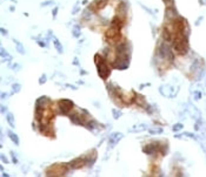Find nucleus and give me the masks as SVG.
<instances>
[{
  "mask_svg": "<svg viewBox=\"0 0 206 177\" xmlns=\"http://www.w3.org/2000/svg\"><path fill=\"white\" fill-rule=\"evenodd\" d=\"M47 102H50V98L47 96H41L35 101V107L37 108H46Z\"/></svg>",
  "mask_w": 206,
  "mask_h": 177,
  "instance_id": "1a4fd4ad",
  "label": "nucleus"
},
{
  "mask_svg": "<svg viewBox=\"0 0 206 177\" xmlns=\"http://www.w3.org/2000/svg\"><path fill=\"white\" fill-rule=\"evenodd\" d=\"M0 158H1L2 163H8V162H10V159H8V158H7L6 156L4 155V154H1V155H0Z\"/></svg>",
  "mask_w": 206,
  "mask_h": 177,
  "instance_id": "4be33fe9",
  "label": "nucleus"
},
{
  "mask_svg": "<svg viewBox=\"0 0 206 177\" xmlns=\"http://www.w3.org/2000/svg\"><path fill=\"white\" fill-rule=\"evenodd\" d=\"M86 163V158L85 157H79V158H75V159H73V161H71L70 163L67 164V167H70L71 169H73V170H75V169H80L84 164Z\"/></svg>",
  "mask_w": 206,
  "mask_h": 177,
  "instance_id": "423d86ee",
  "label": "nucleus"
},
{
  "mask_svg": "<svg viewBox=\"0 0 206 177\" xmlns=\"http://www.w3.org/2000/svg\"><path fill=\"white\" fill-rule=\"evenodd\" d=\"M7 96V93H1V98H5Z\"/></svg>",
  "mask_w": 206,
  "mask_h": 177,
  "instance_id": "c756f323",
  "label": "nucleus"
},
{
  "mask_svg": "<svg viewBox=\"0 0 206 177\" xmlns=\"http://www.w3.org/2000/svg\"><path fill=\"white\" fill-rule=\"evenodd\" d=\"M13 42L15 44V48H17V51H18V53H20V54H26V51H25V47H24V45L20 42V41H18V40H15V39H13Z\"/></svg>",
  "mask_w": 206,
  "mask_h": 177,
  "instance_id": "f8f14e48",
  "label": "nucleus"
},
{
  "mask_svg": "<svg viewBox=\"0 0 206 177\" xmlns=\"http://www.w3.org/2000/svg\"><path fill=\"white\" fill-rule=\"evenodd\" d=\"M73 65L79 66V61H78V59H77V58H74V60H73Z\"/></svg>",
  "mask_w": 206,
  "mask_h": 177,
  "instance_id": "c85d7f7f",
  "label": "nucleus"
},
{
  "mask_svg": "<svg viewBox=\"0 0 206 177\" xmlns=\"http://www.w3.org/2000/svg\"><path fill=\"white\" fill-rule=\"evenodd\" d=\"M7 135H8V137H10V140L13 142L15 145H19V143H20V141H19V136L14 133V131H12V130H8L7 131Z\"/></svg>",
  "mask_w": 206,
  "mask_h": 177,
  "instance_id": "9d476101",
  "label": "nucleus"
},
{
  "mask_svg": "<svg viewBox=\"0 0 206 177\" xmlns=\"http://www.w3.org/2000/svg\"><path fill=\"white\" fill-rule=\"evenodd\" d=\"M6 110H7V109H6V107H4V106H2V107H1V113H5Z\"/></svg>",
  "mask_w": 206,
  "mask_h": 177,
  "instance_id": "7c9ffc66",
  "label": "nucleus"
},
{
  "mask_svg": "<svg viewBox=\"0 0 206 177\" xmlns=\"http://www.w3.org/2000/svg\"><path fill=\"white\" fill-rule=\"evenodd\" d=\"M11 156H12V161H13V163H18V158L15 157V155H14L13 151H11Z\"/></svg>",
  "mask_w": 206,
  "mask_h": 177,
  "instance_id": "393cba45",
  "label": "nucleus"
},
{
  "mask_svg": "<svg viewBox=\"0 0 206 177\" xmlns=\"http://www.w3.org/2000/svg\"><path fill=\"white\" fill-rule=\"evenodd\" d=\"M159 54L163 56V58H165V59H167V60L173 59V55H172V53H171V49H170L168 46L165 45V44H163V45L159 47Z\"/></svg>",
  "mask_w": 206,
  "mask_h": 177,
  "instance_id": "0eeeda50",
  "label": "nucleus"
},
{
  "mask_svg": "<svg viewBox=\"0 0 206 177\" xmlns=\"http://www.w3.org/2000/svg\"><path fill=\"white\" fill-rule=\"evenodd\" d=\"M159 149L160 144H158V143H151V144H147L143 148L144 152H146V154H154V152L159 151Z\"/></svg>",
  "mask_w": 206,
  "mask_h": 177,
  "instance_id": "6e6552de",
  "label": "nucleus"
},
{
  "mask_svg": "<svg viewBox=\"0 0 206 177\" xmlns=\"http://www.w3.org/2000/svg\"><path fill=\"white\" fill-rule=\"evenodd\" d=\"M106 39L111 42H115V41H120L121 40V35H120V29L117 27L111 26L107 29L106 34H105Z\"/></svg>",
  "mask_w": 206,
  "mask_h": 177,
  "instance_id": "7ed1b4c3",
  "label": "nucleus"
},
{
  "mask_svg": "<svg viewBox=\"0 0 206 177\" xmlns=\"http://www.w3.org/2000/svg\"><path fill=\"white\" fill-rule=\"evenodd\" d=\"M52 4H53V1H52V0H48V1H44V2H41V7L50 6V5H52Z\"/></svg>",
  "mask_w": 206,
  "mask_h": 177,
  "instance_id": "5701e85b",
  "label": "nucleus"
},
{
  "mask_svg": "<svg viewBox=\"0 0 206 177\" xmlns=\"http://www.w3.org/2000/svg\"><path fill=\"white\" fill-rule=\"evenodd\" d=\"M0 171H1V172L4 171V167H2V165H0Z\"/></svg>",
  "mask_w": 206,
  "mask_h": 177,
  "instance_id": "72a5a7b5",
  "label": "nucleus"
},
{
  "mask_svg": "<svg viewBox=\"0 0 206 177\" xmlns=\"http://www.w3.org/2000/svg\"><path fill=\"white\" fill-rule=\"evenodd\" d=\"M0 55H1V58H2V59L11 60V55H10V54L5 51V48H4V47H1V48H0Z\"/></svg>",
  "mask_w": 206,
  "mask_h": 177,
  "instance_id": "2eb2a0df",
  "label": "nucleus"
},
{
  "mask_svg": "<svg viewBox=\"0 0 206 177\" xmlns=\"http://www.w3.org/2000/svg\"><path fill=\"white\" fill-rule=\"evenodd\" d=\"M72 34H73L74 38H80V35H81V28H80L79 25H75L73 26V29H72Z\"/></svg>",
  "mask_w": 206,
  "mask_h": 177,
  "instance_id": "4468645a",
  "label": "nucleus"
},
{
  "mask_svg": "<svg viewBox=\"0 0 206 177\" xmlns=\"http://www.w3.org/2000/svg\"><path fill=\"white\" fill-rule=\"evenodd\" d=\"M143 129H145V125L144 124H137V125H134V127H133L132 129H131V130L133 131V133H138V131H140V130H143Z\"/></svg>",
  "mask_w": 206,
  "mask_h": 177,
  "instance_id": "dca6fc26",
  "label": "nucleus"
},
{
  "mask_svg": "<svg viewBox=\"0 0 206 177\" xmlns=\"http://www.w3.org/2000/svg\"><path fill=\"white\" fill-rule=\"evenodd\" d=\"M78 11H79V7H78V6H75V7L73 8V11H72V14H75L77 12H78Z\"/></svg>",
  "mask_w": 206,
  "mask_h": 177,
  "instance_id": "bb28decb",
  "label": "nucleus"
},
{
  "mask_svg": "<svg viewBox=\"0 0 206 177\" xmlns=\"http://www.w3.org/2000/svg\"><path fill=\"white\" fill-rule=\"evenodd\" d=\"M80 74H81V75H84V74H87V72H86V71H82V69H81V71H80Z\"/></svg>",
  "mask_w": 206,
  "mask_h": 177,
  "instance_id": "2f4dec72",
  "label": "nucleus"
},
{
  "mask_svg": "<svg viewBox=\"0 0 206 177\" xmlns=\"http://www.w3.org/2000/svg\"><path fill=\"white\" fill-rule=\"evenodd\" d=\"M107 1H108V0H94L93 2L87 7V8H88L91 12H97V11L103 9L104 7L106 6Z\"/></svg>",
  "mask_w": 206,
  "mask_h": 177,
  "instance_id": "20e7f679",
  "label": "nucleus"
},
{
  "mask_svg": "<svg viewBox=\"0 0 206 177\" xmlns=\"http://www.w3.org/2000/svg\"><path fill=\"white\" fill-rule=\"evenodd\" d=\"M2 176H4V177H10V175H8V174H6V172H4V171H2Z\"/></svg>",
  "mask_w": 206,
  "mask_h": 177,
  "instance_id": "473e14b6",
  "label": "nucleus"
},
{
  "mask_svg": "<svg viewBox=\"0 0 206 177\" xmlns=\"http://www.w3.org/2000/svg\"><path fill=\"white\" fill-rule=\"evenodd\" d=\"M183 128V124H175V125H173V131H177V130H180Z\"/></svg>",
  "mask_w": 206,
  "mask_h": 177,
  "instance_id": "b1692460",
  "label": "nucleus"
},
{
  "mask_svg": "<svg viewBox=\"0 0 206 177\" xmlns=\"http://www.w3.org/2000/svg\"><path fill=\"white\" fill-rule=\"evenodd\" d=\"M94 61H95V65H97V71H98L100 79L106 80L110 76V74H111V67L105 61L104 56H100L99 54H95Z\"/></svg>",
  "mask_w": 206,
  "mask_h": 177,
  "instance_id": "f257e3e1",
  "label": "nucleus"
},
{
  "mask_svg": "<svg viewBox=\"0 0 206 177\" xmlns=\"http://www.w3.org/2000/svg\"><path fill=\"white\" fill-rule=\"evenodd\" d=\"M12 71H14V72H18V71H20L21 69V67H20V65H18V63H13V65H10L8 66Z\"/></svg>",
  "mask_w": 206,
  "mask_h": 177,
  "instance_id": "6ab92c4d",
  "label": "nucleus"
},
{
  "mask_svg": "<svg viewBox=\"0 0 206 177\" xmlns=\"http://www.w3.org/2000/svg\"><path fill=\"white\" fill-rule=\"evenodd\" d=\"M20 89H21L20 83H13V85H12V92L13 93H19Z\"/></svg>",
  "mask_w": 206,
  "mask_h": 177,
  "instance_id": "f3484780",
  "label": "nucleus"
},
{
  "mask_svg": "<svg viewBox=\"0 0 206 177\" xmlns=\"http://www.w3.org/2000/svg\"><path fill=\"white\" fill-rule=\"evenodd\" d=\"M150 133H151V134H161V133H163V129H161V128H154V129L150 128Z\"/></svg>",
  "mask_w": 206,
  "mask_h": 177,
  "instance_id": "aec40b11",
  "label": "nucleus"
},
{
  "mask_svg": "<svg viewBox=\"0 0 206 177\" xmlns=\"http://www.w3.org/2000/svg\"><path fill=\"white\" fill-rule=\"evenodd\" d=\"M58 108H59V112L61 113V114L68 115L70 112L74 108V103H73V101H71V100L62 98V100H59V101H58Z\"/></svg>",
  "mask_w": 206,
  "mask_h": 177,
  "instance_id": "f03ea898",
  "label": "nucleus"
},
{
  "mask_svg": "<svg viewBox=\"0 0 206 177\" xmlns=\"http://www.w3.org/2000/svg\"><path fill=\"white\" fill-rule=\"evenodd\" d=\"M112 115L115 120H118V118L121 116V113H120V110H118V109H112Z\"/></svg>",
  "mask_w": 206,
  "mask_h": 177,
  "instance_id": "a211bd4d",
  "label": "nucleus"
},
{
  "mask_svg": "<svg viewBox=\"0 0 206 177\" xmlns=\"http://www.w3.org/2000/svg\"><path fill=\"white\" fill-rule=\"evenodd\" d=\"M6 118H7L8 124L11 125L12 128H14V127H15V121H14V115H13V114H12V113H10V112H7Z\"/></svg>",
  "mask_w": 206,
  "mask_h": 177,
  "instance_id": "ddd939ff",
  "label": "nucleus"
},
{
  "mask_svg": "<svg viewBox=\"0 0 206 177\" xmlns=\"http://www.w3.org/2000/svg\"><path fill=\"white\" fill-rule=\"evenodd\" d=\"M121 138H123V134L121 133H112L110 138H108V148L111 149L113 147H115L119 143V141Z\"/></svg>",
  "mask_w": 206,
  "mask_h": 177,
  "instance_id": "39448f33",
  "label": "nucleus"
},
{
  "mask_svg": "<svg viewBox=\"0 0 206 177\" xmlns=\"http://www.w3.org/2000/svg\"><path fill=\"white\" fill-rule=\"evenodd\" d=\"M0 31H1V34H2V35H6V34H8V33L6 32V29H5V28H0Z\"/></svg>",
  "mask_w": 206,
  "mask_h": 177,
  "instance_id": "cd10ccee",
  "label": "nucleus"
},
{
  "mask_svg": "<svg viewBox=\"0 0 206 177\" xmlns=\"http://www.w3.org/2000/svg\"><path fill=\"white\" fill-rule=\"evenodd\" d=\"M53 44H54L55 49H57V52L59 53V54H62V52H64V48H62V45L60 44V41L58 40V38H57V36H53Z\"/></svg>",
  "mask_w": 206,
  "mask_h": 177,
  "instance_id": "9b49d317",
  "label": "nucleus"
},
{
  "mask_svg": "<svg viewBox=\"0 0 206 177\" xmlns=\"http://www.w3.org/2000/svg\"><path fill=\"white\" fill-rule=\"evenodd\" d=\"M57 14H58V7H55V8L52 9V17H53V18L57 17Z\"/></svg>",
  "mask_w": 206,
  "mask_h": 177,
  "instance_id": "a878e982",
  "label": "nucleus"
},
{
  "mask_svg": "<svg viewBox=\"0 0 206 177\" xmlns=\"http://www.w3.org/2000/svg\"><path fill=\"white\" fill-rule=\"evenodd\" d=\"M46 81H47L46 74H41V76H40V79H39V85H44Z\"/></svg>",
  "mask_w": 206,
  "mask_h": 177,
  "instance_id": "412c9836",
  "label": "nucleus"
}]
</instances>
